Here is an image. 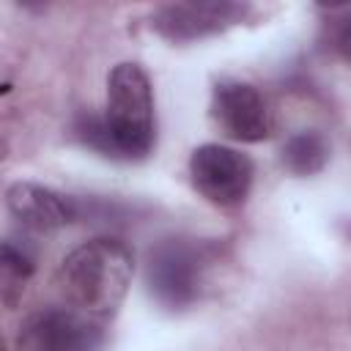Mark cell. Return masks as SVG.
Listing matches in <instances>:
<instances>
[{
	"label": "cell",
	"instance_id": "6da1fadb",
	"mask_svg": "<svg viewBox=\"0 0 351 351\" xmlns=\"http://www.w3.org/2000/svg\"><path fill=\"white\" fill-rule=\"evenodd\" d=\"M77 137L112 159H143L154 148V93L137 63H118L107 80V112L82 115Z\"/></svg>",
	"mask_w": 351,
	"mask_h": 351
},
{
	"label": "cell",
	"instance_id": "7a4b0ae2",
	"mask_svg": "<svg viewBox=\"0 0 351 351\" xmlns=\"http://www.w3.org/2000/svg\"><path fill=\"white\" fill-rule=\"evenodd\" d=\"M132 269V250L118 239L101 236L71 250L63 258L55 282L71 310L104 321L123 302Z\"/></svg>",
	"mask_w": 351,
	"mask_h": 351
},
{
	"label": "cell",
	"instance_id": "3957f363",
	"mask_svg": "<svg viewBox=\"0 0 351 351\" xmlns=\"http://www.w3.org/2000/svg\"><path fill=\"white\" fill-rule=\"evenodd\" d=\"M206 269V244L189 239H165L148 252V291L162 307L184 310L200 296Z\"/></svg>",
	"mask_w": 351,
	"mask_h": 351
},
{
	"label": "cell",
	"instance_id": "277c9868",
	"mask_svg": "<svg viewBox=\"0 0 351 351\" xmlns=\"http://www.w3.org/2000/svg\"><path fill=\"white\" fill-rule=\"evenodd\" d=\"M104 340L101 321L71 310L44 307L30 313L16 335L19 351H99Z\"/></svg>",
	"mask_w": 351,
	"mask_h": 351
},
{
	"label": "cell",
	"instance_id": "5b68a950",
	"mask_svg": "<svg viewBox=\"0 0 351 351\" xmlns=\"http://www.w3.org/2000/svg\"><path fill=\"white\" fill-rule=\"evenodd\" d=\"M189 176L195 189L214 206H239L252 186V162L228 145L206 143L189 156Z\"/></svg>",
	"mask_w": 351,
	"mask_h": 351
},
{
	"label": "cell",
	"instance_id": "8992f818",
	"mask_svg": "<svg viewBox=\"0 0 351 351\" xmlns=\"http://www.w3.org/2000/svg\"><path fill=\"white\" fill-rule=\"evenodd\" d=\"M247 3H170L151 16V27L167 41H195L219 33L247 16Z\"/></svg>",
	"mask_w": 351,
	"mask_h": 351
},
{
	"label": "cell",
	"instance_id": "52a82bcc",
	"mask_svg": "<svg viewBox=\"0 0 351 351\" xmlns=\"http://www.w3.org/2000/svg\"><path fill=\"white\" fill-rule=\"evenodd\" d=\"M214 121L222 132L241 143L266 140L271 132V115L263 96L247 82H219L211 101Z\"/></svg>",
	"mask_w": 351,
	"mask_h": 351
},
{
	"label": "cell",
	"instance_id": "ba28073f",
	"mask_svg": "<svg viewBox=\"0 0 351 351\" xmlns=\"http://www.w3.org/2000/svg\"><path fill=\"white\" fill-rule=\"evenodd\" d=\"M5 206H8L11 217L33 233L58 230L77 217V203L71 197H66L49 186H41V184H30V181H19V184L8 186Z\"/></svg>",
	"mask_w": 351,
	"mask_h": 351
},
{
	"label": "cell",
	"instance_id": "9c48e42d",
	"mask_svg": "<svg viewBox=\"0 0 351 351\" xmlns=\"http://www.w3.org/2000/svg\"><path fill=\"white\" fill-rule=\"evenodd\" d=\"M329 159V145L318 132H299L282 148V162L296 176L318 173Z\"/></svg>",
	"mask_w": 351,
	"mask_h": 351
},
{
	"label": "cell",
	"instance_id": "30bf717a",
	"mask_svg": "<svg viewBox=\"0 0 351 351\" xmlns=\"http://www.w3.org/2000/svg\"><path fill=\"white\" fill-rule=\"evenodd\" d=\"M0 269H3V299L5 304H14L25 282L36 271V258L27 247H19L11 239H5L0 250Z\"/></svg>",
	"mask_w": 351,
	"mask_h": 351
},
{
	"label": "cell",
	"instance_id": "8fae6325",
	"mask_svg": "<svg viewBox=\"0 0 351 351\" xmlns=\"http://www.w3.org/2000/svg\"><path fill=\"white\" fill-rule=\"evenodd\" d=\"M335 47H337V52L351 63V16L340 22V27H337V33H335Z\"/></svg>",
	"mask_w": 351,
	"mask_h": 351
}]
</instances>
